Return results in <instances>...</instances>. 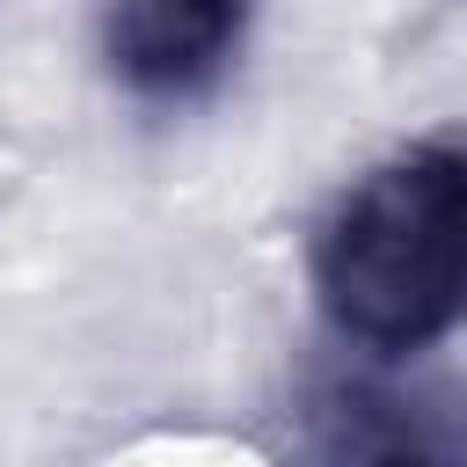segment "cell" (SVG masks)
Masks as SVG:
<instances>
[{
    "label": "cell",
    "mask_w": 467,
    "mask_h": 467,
    "mask_svg": "<svg viewBox=\"0 0 467 467\" xmlns=\"http://www.w3.org/2000/svg\"><path fill=\"white\" fill-rule=\"evenodd\" d=\"M255 0H109L102 66L131 102H197L241 58Z\"/></svg>",
    "instance_id": "2"
},
{
    "label": "cell",
    "mask_w": 467,
    "mask_h": 467,
    "mask_svg": "<svg viewBox=\"0 0 467 467\" xmlns=\"http://www.w3.org/2000/svg\"><path fill=\"white\" fill-rule=\"evenodd\" d=\"M314 467H467V409L431 387L336 379L306 423Z\"/></svg>",
    "instance_id": "3"
},
{
    "label": "cell",
    "mask_w": 467,
    "mask_h": 467,
    "mask_svg": "<svg viewBox=\"0 0 467 467\" xmlns=\"http://www.w3.org/2000/svg\"><path fill=\"white\" fill-rule=\"evenodd\" d=\"M314 299L372 358L431 350L467 321V139H416L328 204Z\"/></svg>",
    "instance_id": "1"
}]
</instances>
